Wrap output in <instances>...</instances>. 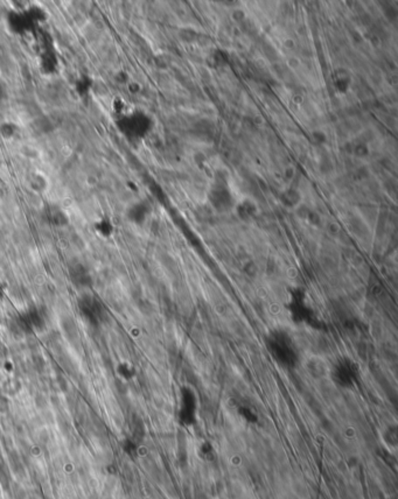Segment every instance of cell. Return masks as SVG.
<instances>
[{"label":"cell","mask_w":398,"mask_h":499,"mask_svg":"<svg viewBox=\"0 0 398 499\" xmlns=\"http://www.w3.org/2000/svg\"><path fill=\"white\" fill-rule=\"evenodd\" d=\"M268 346L276 360L283 365L290 366L296 364L298 358L297 348L288 334L284 331H276L269 337Z\"/></svg>","instance_id":"cell-1"},{"label":"cell","mask_w":398,"mask_h":499,"mask_svg":"<svg viewBox=\"0 0 398 499\" xmlns=\"http://www.w3.org/2000/svg\"><path fill=\"white\" fill-rule=\"evenodd\" d=\"M79 311L81 316L93 326H97L105 317V308L103 303L95 295L90 293H83L77 301Z\"/></svg>","instance_id":"cell-3"},{"label":"cell","mask_w":398,"mask_h":499,"mask_svg":"<svg viewBox=\"0 0 398 499\" xmlns=\"http://www.w3.org/2000/svg\"><path fill=\"white\" fill-rule=\"evenodd\" d=\"M46 218L47 222L55 226H64L68 223V217L62 209L57 206H49L46 209Z\"/></svg>","instance_id":"cell-11"},{"label":"cell","mask_w":398,"mask_h":499,"mask_svg":"<svg viewBox=\"0 0 398 499\" xmlns=\"http://www.w3.org/2000/svg\"><path fill=\"white\" fill-rule=\"evenodd\" d=\"M333 374H334L335 379L339 381L341 385L350 384V381L354 377V371H353V369H351V364L350 363L347 364L345 362L340 363L339 365L334 369Z\"/></svg>","instance_id":"cell-10"},{"label":"cell","mask_w":398,"mask_h":499,"mask_svg":"<svg viewBox=\"0 0 398 499\" xmlns=\"http://www.w3.org/2000/svg\"><path fill=\"white\" fill-rule=\"evenodd\" d=\"M40 69L46 75H53L59 69V59L55 51L47 49L40 55Z\"/></svg>","instance_id":"cell-7"},{"label":"cell","mask_w":398,"mask_h":499,"mask_svg":"<svg viewBox=\"0 0 398 499\" xmlns=\"http://www.w3.org/2000/svg\"><path fill=\"white\" fill-rule=\"evenodd\" d=\"M94 228H95V231L97 234L103 238H110L112 236L114 231V226L112 224V222H111V219L108 218V217H102L101 219L97 220L95 224H94Z\"/></svg>","instance_id":"cell-12"},{"label":"cell","mask_w":398,"mask_h":499,"mask_svg":"<svg viewBox=\"0 0 398 499\" xmlns=\"http://www.w3.org/2000/svg\"><path fill=\"white\" fill-rule=\"evenodd\" d=\"M210 201L215 208L219 209V210H225L229 206L231 205V196L230 193L228 190H225L223 187H217L216 189H213V191L210 193Z\"/></svg>","instance_id":"cell-8"},{"label":"cell","mask_w":398,"mask_h":499,"mask_svg":"<svg viewBox=\"0 0 398 499\" xmlns=\"http://www.w3.org/2000/svg\"><path fill=\"white\" fill-rule=\"evenodd\" d=\"M148 215V206L145 204V203H136V204L131 205L130 209L127 210V217L131 222L136 223V224H142V223L145 222L146 217Z\"/></svg>","instance_id":"cell-9"},{"label":"cell","mask_w":398,"mask_h":499,"mask_svg":"<svg viewBox=\"0 0 398 499\" xmlns=\"http://www.w3.org/2000/svg\"><path fill=\"white\" fill-rule=\"evenodd\" d=\"M69 278L74 286L79 288H89L93 285V279L89 269L82 264L76 263L69 267Z\"/></svg>","instance_id":"cell-6"},{"label":"cell","mask_w":398,"mask_h":499,"mask_svg":"<svg viewBox=\"0 0 398 499\" xmlns=\"http://www.w3.org/2000/svg\"><path fill=\"white\" fill-rule=\"evenodd\" d=\"M16 126L14 124H11V123H6V124H2L0 126V134L5 138V139H10V138H13L14 134L16 133Z\"/></svg>","instance_id":"cell-15"},{"label":"cell","mask_w":398,"mask_h":499,"mask_svg":"<svg viewBox=\"0 0 398 499\" xmlns=\"http://www.w3.org/2000/svg\"><path fill=\"white\" fill-rule=\"evenodd\" d=\"M117 128L122 134L127 138H143L150 131L151 120L145 113L131 112L123 114L116 120Z\"/></svg>","instance_id":"cell-2"},{"label":"cell","mask_w":398,"mask_h":499,"mask_svg":"<svg viewBox=\"0 0 398 499\" xmlns=\"http://www.w3.org/2000/svg\"><path fill=\"white\" fill-rule=\"evenodd\" d=\"M8 26H10V30L16 34H24L30 33V31H33L34 28L36 27V22L34 21L32 16L28 13L27 8L26 10H20V11H13L8 14Z\"/></svg>","instance_id":"cell-5"},{"label":"cell","mask_w":398,"mask_h":499,"mask_svg":"<svg viewBox=\"0 0 398 499\" xmlns=\"http://www.w3.org/2000/svg\"><path fill=\"white\" fill-rule=\"evenodd\" d=\"M16 323L20 330L26 334L41 332L47 326V316L39 307H30L20 312L19 316L16 317Z\"/></svg>","instance_id":"cell-4"},{"label":"cell","mask_w":398,"mask_h":499,"mask_svg":"<svg viewBox=\"0 0 398 499\" xmlns=\"http://www.w3.org/2000/svg\"><path fill=\"white\" fill-rule=\"evenodd\" d=\"M94 81L88 75H82L75 83V91L80 97H87L93 89Z\"/></svg>","instance_id":"cell-13"},{"label":"cell","mask_w":398,"mask_h":499,"mask_svg":"<svg viewBox=\"0 0 398 499\" xmlns=\"http://www.w3.org/2000/svg\"><path fill=\"white\" fill-rule=\"evenodd\" d=\"M7 96V89L5 87V84L0 81V100H4Z\"/></svg>","instance_id":"cell-16"},{"label":"cell","mask_w":398,"mask_h":499,"mask_svg":"<svg viewBox=\"0 0 398 499\" xmlns=\"http://www.w3.org/2000/svg\"><path fill=\"white\" fill-rule=\"evenodd\" d=\"M117 374H118V375L122 378V379L130 380V379H132V378L134 377V374H136V370H134L132 364H130L127 362H123V363H119L118 366H117Z\"/></svg>","instance_id":"cell-14"}]
</instances>
